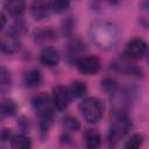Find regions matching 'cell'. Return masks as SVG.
<instances>
[{
  "instance_id": "cell-11",
  "label": "cell",
  "mask_w": 149,
  "mask_h": 149,
  "mask_svg": "<svg viewBox=\"0 0 149 149\" xmlns=\"http://www.w3.org/2000/svg\"><path fill=\"white\" fill-rule=\"evenodd\" d=\"M84 144L86 149H99L101 146V137L97 130L87 129L84 134Z\"/></svg>"
},
{
  "instance_id": "cell-12",
  "label": "cell",
  "mask_w": 149,
  "mask_h": 149,
  "mask_svg": "<svg viewBox=\"0 0 149 149\" xmlns=\"http://www.w3.org/2000/svg\"><path fill=\"white\" fill-rule=\"evenodd\" d=\"M41 83H42V74L36 69L28 71L23 77V84L26 87L36 88L41 85Z\"/></svg>"
},
{
  "instance_id": "cell-13",
  "label": "cell",
  "mask_w": 149,
  "mask_h": 149,
  "mask_svg": "<svg viewBox=\"0 0 149 149\" xmlns=\"http://www.w3.org/2000/svg\"><path fill=\"white\" fill-rule=\"evenodd\" d=\"M6 12L10 14L12 16H19L21 15L26 9V3L21 0H9L6 1L3 5Z\"/></svg>"
},
{
  "instance_id": "cell-21",
  "label": "cell",
  "mask_w": 149,
  "mask_h": 149,
  "mask_svg": "<svg viewBox=\"0 0 149 149\" xmlns=\"http://www.w3.org/2000/svg\"><path fill=\"white\" fill-rule=\"evenodd\" d=\"M63 121L65 129H68L69 132H77L80 128V123L74 116H66Z\"/></svg>"
},
{
  "instance_id": "cell-1",
  "label": "cell",
  "mask_w": 149,
  "mask_h": 149,
  "mask_svg": "<svg viewBox=\"0 0 149 149\" xmlns=\"http://www.w3.org/2000/svg\"><path fill=\"white\" fill-rule=\"evenodd\" d=\"M90 37L99 49L109 50L115 47L119 40V30L111 22L99 21L91 24Z\"/></svg>"
},
{
  "instance_id": "cell-6",
  "label": "cell",
  "mask_w": 149,
  "mask_h": 149,
  "mask_svg": "<svg viewBox=\"0 0 149 149\" xmlns=\"http://www.w3.org/2000/svg\"><path fill=\"white\" fill-rule=\"evenodd\" d=\"M71 98L72 95L70 93V90L64 86H56L52 90L51 99H52L54 107L57 111H64L69 106Z\"/></svg>"
},
{
  "instance_id": "cell-9",
  "label": "cell",
  "mask_w": 149,
  "mask_h": 149,
  "mask_svg": "<svg viewBox=\"0 0 149 149\" xmlns=\"http://www.w3.org/2000/svg\"><path fill=\"white\" fill-rule=\"evenodd\" d=\"M83 52H84V44L80 41H72L69 43L68 49H66V57L70 63H76L83 58Z\"/></svg>"
},
{
  "instance_id": "cell-7",
  "label": "cell",
  "mask_w": 149,
  "mask_h": 149,
  "mask_svg": "<svg viewBox=\"0 0 149 149\" xmlns=\"http://www.w3.org/2000/svg\"><path fill=\"white\" fill-rule=\"evenodd\" d=\"M40 61L43 65H47L49 68L56 66L61 61L59 51L54 47H44L40 52Z\"/></svg>"
},
{
  "instance_id": "cell-17",
  "label": "cell",
  "mask_w": 149,
  "mask_h": 149,
  "mask_svg": "<svg viewBox=\"0 0 149 149\" xmlns=\"http://www.w3.org/2000/svg\"><path fill=\"white\" fill-rule=\"evenodd\" d=\"M115 68H116L119 71H121V72L128 73L129 76L132 74V76L139 77V76H141V73H142L141 69H139V68L135 66L134 64H129L128 62H121V63H119L118 65H115Z\"/></svg>"
},
{
  "instance_id": "cell-16",
  "label": "cell",
  "mask_w": 149,
  "mask_h": 149,
  "mask_svg": "<svg viewBox=\"0 0 149 149\" xmlns=\"http://www.w3.org/2000/svg\"><path fill=\"white\" fill-rule=\"evenodd\" d=\"M17 109L16 102L13 99H5L1 102V116L6 118V116H12L15 114Z\"/></svg>"
},
{
  "instance_id": "cell-23",
  "label": "cell",
  "mask_w": 149,
  "mask_h": 149,
  "mask_svg": "<svg viewBox=\"0 0 149 149\" xmlns=\"http://www.w3.org/2000/svg\"><path fill=\"white\" fill-rule=\"evenodd\" d=\"M13 134H12V130L10 129H3L2 132H1V140L2 141H8V140H12L13 139Z\"/></svg>"
},
{
  "instance_id": "cell-10",
  "label": "cell",
  "mask_w": 149,
  "mask_h": 149,
  "mask_svg": "<svg viewBox=\"0 0 149 149\" xmlns=\"http://www.w3.org/2000/svg\"><path fill=\"white\" fill-rule=\"evenodd\" d=\"M20 49V38L13 36L12 34L7 33V35L2 36L1 38V50L7 54L16 52Z\"/></svg>"
},
{
  "instance_id": "cell-8",
  "label": "cell",
  "mask_w": 149,
  "mask_h": 149,
  "mask_svg": "<svg viewBox=\"0 0 149 149\" xmlns=\"http://www.w3.org/2000/svg\"><path fill=\"white\" fill-rule=\"evenodd\" d=\"M30 12H31V15L34 16L35 20H45L50 16V14L52 13V9H51V6H50V2H47V1H35L31 7H30Z\"/></svg>"
},
{
  "instance_id": "cell-18",
  "label": "cell",
  "mask_w": 149,
  "mask_h": 149,
  "mask_svg": "<svg viewBox=\"0 0 149 149\" xmlns=\"http://www.w3.org/2000/svg\"><path fill=\"white\" fill-rule=\"evenodd\" d=\"M69 90H70V93H71L72 98H81V97L85 95V93L87 91V87L83 81L76 80V81H73L71 84Z\"/></svg>"
},
{
  "instance_id": "cell-3",
  "label": "cell",
  "mask_w": 149,
  "mask_h": 149,
  "mask_svg": "<svg viewBox=\"0 0 149 149\" xmlns=\"http://www.w3.org/2000/svg\"><path fill=\"white\" fill-rule=\"evenodd\" d=\"M79 109H80V113H81L84 120L91 125L100 121V119L104 115V104L97 97L85 98L81 101Z\"/></svg>"
},
{
  "instance_id": "cell-2",
  "label": "cell",
  "mask_w": 149,
  "mask_h": 149,
  "mask_svg": "<svg viewBox=\"0 0 149 149\" xmlns=\"http://www.w3.org/2000/svg\"><path fill=\"white\" fill-rule=\"evenodd\" d=\"M132 128V121L129 116L122 112V111H115L111 125H109V142L112 146H115L116 143L122 140L126 134Z\"/></svg>"
},
{
  "instance_id": "cell-25",
  "label": "cell",
  "mask_w": 149,
  "mask_h": 149,
  "mask_svg": "<svg viewBox=\"0 0 149 149\" xmlns=\"http://www.w3.org/2000/svg\"><path fill=\"white\" fill-rule=\"evenodd\" d=\"M143 9H147V10H149V1H146V2H142L141 5H140Z\"/></svg>"
},
{
  "instance_id": "cell-20",
  "label": "cell",
  "mask_w": 149,
  "mask_h": 149,
  "mask_svg": "<svg viewBox=\"0 0 149 149\" xmlns=\"http://www.w3.org/2000/svg\"><path fill=\"white\" fill-rule=\"evenodd\" d=\"M8 33H9V34H12L13 36H15V37H19V38H20V37L26 33V24H24V22H23V21H21V20H19V21L14 22V23L12 24V27L9 28Z\"/></svg>"
},
{
  "instance_id": "cell-15",
  "label": "cell",
  "mask_w": 149,
  "mask_h": 149,
  "mask_svg": "<svg viewBox=\"0 0 149 149\" xmlns=\"http://www.w3.org/2000/svg\"><path fill=\"white\" fill-rule=\"evenodd\" d=\"M10 86H12L10 73L5 68H1V71H0V91H1V93L6 94L10 90Z\"/></svg>"
},
{
  "instance_id": "cell-14",
  "label": "cell",
  "mask_w": 149,
  "mask_h": 149,
  "mask_svg": "<svg viewBox=\"0 0 149 149\" xmlns=\"http://www.w3.org/2000/svg\"><path fill=\"white\" fill-rule=\"evenodd\" d=\"M10 147L12 149H31V141L27 135L17 134L10 140Z\"/></svg>"
},
{
  "instance_id": "cell-24",
  "label": "cell",
  "mask_w": 149,
  "mask_h": 149,
  "mask_svg": "<svg viewBox=\"0 0 149 149\" xmlns=\"http://www.w3.org/2000/svg\"><path fill=\"white\" fill-rule=\"evenodd\" d=\"M1 29H3L5 28V24H6V16H5V14L3 13H1Z\"/></svg>"
},
{
  "instance_id": "cell-4",
  "label": "cell",
  "mask_w": 149,
  "mask_h": 149,
  "mask_svg": "<svg viewBox=\"0 0 149 149\" xmlns=\"http://www.w3.org/2000/svg\"><path fill=\"white\" fill-rule=\"evenodd\" d=\"M146 52H147V43L142 38L135 37L127 43L123 56L128 61H137L141 59L146 55Z\"/></svg>"
},
{
  "instance_id": "cell-19",
  "label": "cell",
  "mask_w": 149,
  "mask_h": 149,
  "mask_svg": "<svg viewBox=\"0 0 149 149\" xmlns=\"http://www.w3.org/2000/svg\"><path fill=\"white\" fill-rule=\"evenodd\" d=\"M142 136L140 134H133L123 144V149H141Z\"/></svg>"
},
{
  "instance_id": "cell-5",
  "label": "cell",
  "mask_w": 149,
  "mask_h": 149,
  "mask_svg": "<svg viewBox=\"0 0 149 149\" xmlns=\"http://www.w3.org/2000/svg\"><path fill=\"white\" fill-rule=\"evenodd\" d=\"M76 65H77L79 72L83 74H86V76H92V74L98 73V71L100 70V66H101L100 59L97 56H92V55L84 56L83 58H80L77 62Z\"/></svg>"
},
{
  "instance_id": "cell-22",
  "label": "cell",
  "mask_w": 149,
  "mask_h": 149,
  "mask_svg": "<svg viewBox=\"0 0 149 149\" xmlns=\"http://www.w3.org/2000/svg\"><path fill=\"white\" fill-rule=\"evenodd\" d=\"M50 6H51V9H52L54 13H63V12H65L69 8L70 3L68 1L56 0V1H51Z\"/></svg>"
},
{
  "instance_id": "cell-26",
  "label": "cell",
  "mask_w": 149,
  "mask_h": 149,
  "mask_svg": "<svg viewBox=\"0 0 149 149\" xmlns=\"http://www.w3.org/2000/svg\"><path fill=\"white\" fill-rule=\"evenodd\" d=\"M148 61H149V58H148Z\"/></svg>"
}]
</instances>
